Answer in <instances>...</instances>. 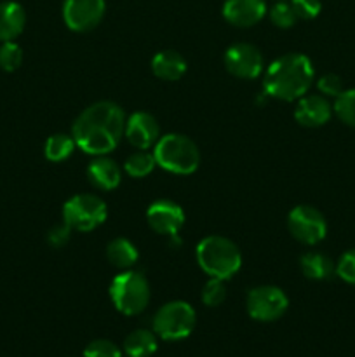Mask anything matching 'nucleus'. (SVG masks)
Here are the masks:
<instances>
[{"label": "nucleus", "mask_w": 355, "mask_h": 357, "mask_svg": "<svg viewBox=\"0 0 355 357\" xmlns=\"http://www.w3.org/2000/svg\"><path fill=\"white\" fill-rule=\"evenodd\" d=\"M23 63V49L14 40L2 42L0 45V68L3 72H16Z\"/></svg>", "instance_id": "26"}, {"label": "nucleus", "mask_w": 355, "mask_h": 357, "mask_svg": "<svg viewBox=\"0 0 355 357\" xmlns=\"http://www.w3.org/2000/svg\"><path fill=\"white\" fill-rule=\"evenodd\" d=\"M200 298H202V303L207 307L221 305L226 298L225 281H221V279L209 278V281L205 282L204 288H202Z\"/></svg>", "instance_id": "27"}, {"label": "nucleus", "mask_w": 355, "mask_h": 357, "mask_svg": "<svg viewBox=\"0 0 355 357\" xmlns=\"http://www.w3.org/2000/svg\"><path fill=\"white\" fill-rule=\"evenodd\" d=\"M317 89L326 98H338L343 93V80L336 73H326L317 80Z\"/></svg>", "instance_id": "29"}, {"label": "nucleus", "mask_w": 355, "mask_h": 357, "mask_svg": "<svg viewBox=\"0 0 355 357\" xmlns=\"http://www.w3.org/2000/svg\"><path fill=\"white\" fill-rule=\"evenodd\" d=\"M225 66L237 79H256L263 72V56L253 44H233L225 52Z\"/></svg>", "instance_id": "11"}, {"label": "nucleus", "mask_w": 355, "mask_h": 357, "mask_svg": "<svg viewBox=\"0 0 355 357\" xmlns=\"http://www.w3.org/2000/svg\"><path fill=\"white\" fill-rule=\"evenodd\" d=\"M157 166L173 174H191L200 164L198 146L188 136L169 132L160 136L153 146Z\"/></svg>", "instance_id": "4"}, {"label": "nucleus", "mask_w": 355, "mask_h": 357, "mask_svg": "<svg viewBox=\"0 0 355 357\" xmlns=\"http://www.w3.org/2000/svg\"><path fill=\"white\" fill-rule=\"evenodd\" d=\"M72 232H73V230L70 229V227L66 225L65 222H63L61 225L52 227V229L49 230V234H47V243H49V246L56 248V250H59V248H63L66 243H68L70 237H72Z\"/></svg>", "instance_id": "32"}, {"label": "nucleus", "mask_w": 355, "mask_h": 357, "mask_svg": "<svg viewBox=\"0 0 355 357\" xmlns=\"http://www.w3.org/2000/svg\"><path fill=\"white\" fill-rule=\"evenodd\" d=\"M26 24L23 6L13 0L0 3V42H10L19 37Z\"/></svg>", "instance_id": "17"}, {"label": "nucleus", "mask_w": 355, "mask_h": 357, "mask_svg": "<svg viewBox=\"0 0 355 357\" xmlns=\"http://www.w3.org/2000/svg\"><path fill=\"white\" fill-rule=\"evenodd\" d=\"M110 298L115 309L124 316H138L148 307V279L138 271H122L110 282Z\"/></svg>", "instance_id": "5"}, {"label": "nucleus", "mask_w": 355, "mask_h": 357, "mask_svg": "<svg viewBox=\"0 0 355 357\" xmlns=\"http://www.w3.org/2000/svg\"><path fill=\"white\" fill-rule=\"evenodd\" d=\"M267 13V0H225L223 3V17L239 28L254 26Z\"/></svg>", "instance_id": "14"}, {"label": "nucleus", "mask_w": 355, "mask_h": 357, "mask_svg": "<svg viewBox=\"0 0 355 357\" xmlns=\"http://www.w3.org/2000/svg\"><path fill=\"white\" fill-rule=\"evenodd\" d=\"M287 227L292 237L306 246H315L327 234V223L324 215L319 209L308 204L294 206L289 211Z\"/></svg>", "instance_id": "8"}, {"label": "nucleus", "mask_w": 355, "mask_h": 357, "mask_svg": "<svg viewBox=\"0 0 355 357\" xmlns=\"http://www.w3.org/2000/svg\"><path fill=\"white\" fill-rule=\"evenodd\" d=\"M292 7L296 10L298 20H313L320 14L322 9V2L320 0H291Z\"/></svg>", "instance_id": "31"}, {"label": "nucleus", "mask_w": 355, "mask_h": 357, "mask_svg": "<svg viewBox=\"0 0 355 357\" xmlns=\"http://www.w3.org/2000/svg\"><path fill=\"white\" fill-rule=\"evenodd\" d=\"M152 72L162 80H180L187 72V59L178 51H160L152 59Z\"/></svg>", "instance_id": "18"}, {"label": "nucleus", "mask_w": 355, "mask_h": 357, "mask_svg": "<svg viewBox=\"0 0 355 357\" xmlns=\"http://www.w3.org/2000/svg\"><path fill=\"white\" fill-rule=\"evenodd\" d=\"M157 347L159 342L153 330H134L124 340V352L129 357H152Z\"/></svg>", "instance_id": "21"}, {"label": "nucleus", "mask_w": 355, "mask_h": 357, "mask_svg": "<svg viewBox=\"0 0 355 357\" xmlns=\"http://www.w3.org/2000/svg\"><path fill=\"white\" fill-rule=\"evenodd\" d=\"M336 275L348 284L355 286V248L341 255L336 264Z\"/></svg>", "instance_id": "30"}, {"label": "nucleus", "mask_w": 355, "mask_h": 357, "mask_svg": "<svg viewBox=\"0 0 355 357\" xmlns=\"http://www.w3.org/2000/svg\"><path fill=\"white\" fill-rule=\"evenodd\" d=\"M333 115V107L329 100L322 94H308L298 100L294 110V119L299 126L305 128H320L327 124Z\"/></svg>", "instance_id": "15"}, {"label": "nucleus", "mask_w": 355, "mask_h": 357, "mask_svg": "<svg viewBox=\"0 0 355 357\" xmlns=\"http://www.w3.org/2000/svg\"><path fill=\"white\" fill-rule=\"evenodd\" d=\"M124 129V110L113 101H96L75 119L72 136L80 150L97 157L117 149Z\"/></svg>", "instance_id": "1"}, {"label": "nucleus", "mask_w": 355, "mask_h": 357, "mask_svg": "<svg viewBox=\"0 0 355 357\" xmlns=\"http://www.w3.org/2000/svg\"><path fill=\"white\" fill-rule=\"evenodd\" d=\"M84 357H122V352L113 342L100 338L84 349Z\"/></svg>", "instance_id": "28"}, {"label": "nucleus", "mask_w": 355, "mask_h": 357, "mask_svg": "<svg viewBox=\"0 0 355 357\" xmlns=\"http://www.w3.org/2000/svg\"><path fill=\"white\" fill-rule=\"evenodd\" d=\"M106 258L113 267L120 271H129L138 261L139 253L134 244L125 237H117L106 246Z\"/></svg>", "instance_id": "20"}, {"label": "nucleus", "mask_w": 355, "mask_h": 357, "mask_svg": "<svg viewBox=\"0 0 355 357\" xmlns=\"http://www.w3.org/2000/svg\"><path fill=\"white\" fill-rule=\"evenodd\" d=\"M108 208L100 195L77 194L63 204V222L72 230L90 232L103 225Z\"/></svg>", "instance_id": "7"}, {"label": "nucleus", "mask_w": 355, "mask_h": 357, "mask_svg": "<svg viewBox=\"0 0 355 357\" xmlns=\"http://www.w3.org/2000/svg\"><path fill=\"white\" fill-rule=\"evenodd\" d=\"M157 160L153 152H146V150H138V152L131 153L125 159L124 169L131 178H145L155 169Z\"/></svg>", "instance_id": "23"}, {"label": "nucleus", "mask_w": 355, "mask_h": 357, "mask_svg": "<svg viewBox=\"0 0 355 357\" xmlns=\"http://www.w3.org/2000/svg\"><path fill=\"white\" fill-rule=\"evenodd\" d=\"M333 112L343 124L355 128V89H347L334 100Z\"/></svg>", "instance_id": "24"}, {"label": "nucleus", "mask_w": 355, "mask_h": 357, "mask_svg": "<svg viewBox=\"0 0 355 357\" xmlns=\"http://www.w3.org/2000/svg\"><path fill=\"white\" fill-rule=\"evenodd\" d=\"M198 267L209 278L226 281L242 267V255L237 244L223 236L204 237L195 250Z\"/></svg>", "instance_id": "3"}, {"label": "nucleus", "mask_w": 355, "mask_h": 357, "mask_svg": "<svg viewBox=\"0 0 355 357\" xmlns=\"http://www.w3.org/2000/svg\"><path fill=\"white\" fill-rule=\"evenodd\" d=\"M299 267H301L305 278L312 279V281H326L336 274L334 261L327 255L319 253V251H308L303 255L299 260Z\"/></svg>", "instance_id": "19"}, {"label": "nucleus", "mask_w": 355, "mask_h": 357, "mask_svg": "<svg viewBox=\"0 0 355 357\" xmlns=\"http://www.w3.org/2000/svg\"><path fill=\"white\" fill-rule=\"evenodd\" d=\"M124 136L134 149L148 150L160 138V126L148 112H136L125 121Z\"/></svg>", "instance_id": "13"}, {"label": "nucleus", "mask_w": 355, "mask_h": 357, "mask_svg": "<svg viewBox=\"0 0 355 357\" xmlns=\"http://www.w3.org/2000/svg\"><path fill=\"white\" fill-rule=\"evenodd\" d=\"M87 178L100 190H113L120 185L122 173L118 164L106 155H97L87 166Z\"/></svg>", "instance_id": "16"}, {"label": "nucleus", "mask_w": 355, "mask_h": 357, "mask_svg": "<svg viewBox=\"0 0 355 357\" xmlns=\"http://www.w3.org/2000/svg\"><path fill=\"white\" fill-rule=\"evenodd\" d=\"M268 16H270L271 23L278 28H291L298 21V16H296V10L292 7L291 0H277L268 9Z\"/></svg>", "instance_id": "25"}, {"label": "nucleus", "mask_w": 355, "mask_h": 357, "mask_svg": "<svg viewBox=\"0 0 355 357\" xmlns=\"http://www.w3.org/2000/svg\"><path fill=\"white\" fill-rule=\"evenodd\" d=\"M289 307V298L277 286H258L247 295V314L260 323L281 319Z\"/></svg>", "instance_id": "9"}, {"label": "nucleus", "mask_w": 355, "mask_h": 357, "mask_svg": "<svg viewBox=\"0 0 355 357\" xmlns=\"http://www.w3.org/2000/svg\"><path fill=\"white\" fill-rule=\"evenodd\" d=\"M315 70L308 56L289 52L275 59L263 75V93L282 101L299 100L308 93Z\"/></svg>", "instance_id": "2"}, {"label": "nucleus", "mask_w": 355, "mask_h": 357, "mask_svg": "<svg viewBox=\"0 0 355 357\" xmlns=\"http://www.w3.org/2000/svg\"><path fill=\"white\" fill-rule=\"evenodd\" d=\"M75 149H77V143L72 135H63V132H58V135L49 136L44 146V153H45V159H47L49 162H63V160H66L70 155H72Z\"/></svg>", "instance_id": "22"}, {"label": "nucleus", "mask_w": 355, "mask_h": 357, "mask_svg": "<svg viewBox=\"0 0 355 357\" xmlns=\"http://www.w3.org/2000/svg\"><path fill=\"white\" fill-rule=\"evenodd\" d=\"M146 222L153 232L160 236L176 237L184 225V211L180 204L169 199L152 202L146 209Z\"/></svg>", "instance_id": "12"}, {"label": "nucleus", "mask_w": 355, "mask_h": 357, "mask_svg": "<svg viewBox=\"0 0 355 357\" xmlns=\"http://www.w3.org/2000/svg\"><path fill=\"white\" fill-rule=\"evenodd\" d=\"M106 10L104 0H65L63 21L72 31H90L101 23Z\"/></svg>", "instance_id": "10"}, {"label": "nucleus", "mask_w": 355, "mask_h": 357, "mask_svg": "<svg viewBox=\"0 0 355 357\" xmlns=\"http://www.w3.org/2000/svg\"><path fill=\"white\" fill-rule=\"evenodd\" d=\"M195 310L183 300H174L160 307L153 316V333L166 342H178L190 337L195 328Z\"/></svg>", "instance_id": "6"}]
</instances>
